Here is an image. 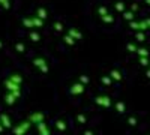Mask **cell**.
I'll use <instances>...</instances> for the list:
<instances>
[{"label":"cell","instance_id":"6da1fadb","mask_svg":"<svg viewBox=\"0 0 150 135\" xmlns=\"http://www.w3.org/2000/svg\"><path fill=\"white\" fill-rule=\"evenodd\" d=\"M140 54H141V56H147L149 53H147V50H140Z\"/></svg>","mask_w":150,"mask_h":135},{"label":"cell","instance_id":"7a4b0ae2","mask_svg":"<svg viewBox=\"0 0 150 135\" xmlns=\"http://www.w3.org/2000/svg\"><path fill=\"white\" fill-rule=\"evenodd\" d=\"M141 63H143V65H149V62H147V59H141Z\"/></svg>","mask_w":150,"mask_h":135},{"label":"cell","instance_id":"3957f363","mask_svg":"<svg viewBox=\"0 0 150 135\" xmlns=\"http://www.w3.org/2000/svg\"><path fill=\"white\" fill-rule=\"evenodd\" d=\"M146 24H147V26H150V20H147V23H146Z\"/></svg>","mask_w":150,"mask_h":135}]
</instances>
